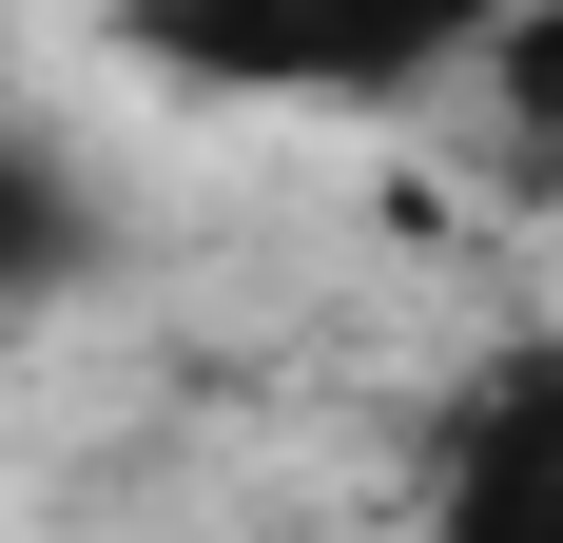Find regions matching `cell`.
Here are the masks:
<instances>
[{
  "label": "cell",
  "mask_w": 563,
  "mask_h": 543,
  "mask_svg": "<svg viewBox=\"0 0 563 543\" xmlns=\"http://www.w3.org/2000/svg\"><path fill=\"white\" fill-rule=\"evenodd\" d=\"M525 0H136V58L195 98H389L428 58H486Z\"/></svg>",
  "instance_id": "1"
},
{
  "label": "cell",
  "mask_w": 563,
  "mask_h": 543,
  "mask_svg": "<svg viewBox=\"0 0 563 543\" xmlns=\"http://www.w3.org/2000/svg\"><path fill=\"white\" fill-rule=\"evenodd\" d=\"M428 543H563V350H506V369L466 388Z\"/></svg>",
  "instance_id": "2"
},
{
  "label": "cell",
  "mask_w": 563,
  "mask_h": 543,
  "mask_svg": "<svg viewBox=\"0 0 563 543\" xmlns=\"http://www.w3.org/2000/svg\"><path fill=\"white\" fill-rule=\"evenodd\" d=\"M486 98H506V136H525V156H563V0H525L506 40H486Z\"/></svg>",
  "instance_id": "3"
},
{
  "label": "cell",
  "mask_w": 563,
  "mask_h": 543,
  "mask_svg": "<svg viewBox=\"0 0 563 543\" xmlns=\"http://www.w3.org/2000/svg\"><path fill=\"white\" fill-rule=\"evenodd\" d=\"M40 272H58V175L0 136V291H40Z\"/></svg>",
  "instance_id": "4"
}]
</instances>
